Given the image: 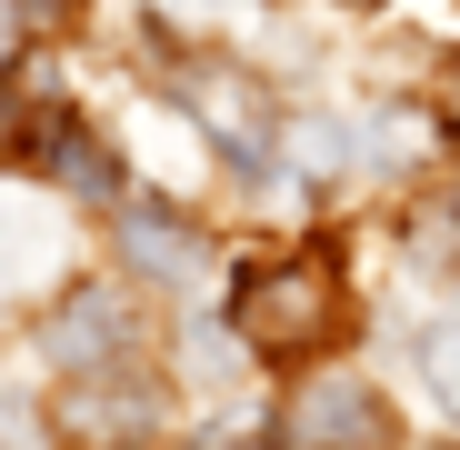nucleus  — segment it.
Masks as SVG:
<instances>
[{
	"label": "nucleus",
	"mask_w": 460,
	"mask_h": 450,
	"mask_svg": "<svg viewBox=\"0 0 460 450\" xmlns=\"http://www.w3.org/2000/svg\"><path fill=\"white\" fill-rule=\"evenodd\" d=\"M230 331H241V350L261 360H311L350 331V280L331 251H300V260H270L241 280V300H230Z\"/></svg>",
	"instance_id": "obj_1"
},
{
	"label": "nucleus",
	"mask_w": 460,
	"mask_h": 450,
	"mask_svg": "<svg viewBox=\"0 0 460 450\" xmlns=\"http://www.w3.org/2000/svg\"><path fill=\"white\" fill-rule=\"evenodd\" d=\"M280 450H401V410L360 370H300L280 401Z\"/></svg>",
	"instance_id": "obj_2"
},
{
	"label": "nucleus",
	"mask_w": 460,
	"mask_h": 450,
	"mask_svg": "<svg viewBox=\"0 0 460 450\" xmlns=\"http://www.w3.org/2000/svg\"><path fill=\"white\" fill-rule=\"evenodd\" d=\"M130 350H140V290H120V280H70L40 311V360L60 370V381L130 370Z\"/></svg>",
	"instance_id": "obj_3"
},
{
	"label": "nucleus",
	"mask_w": 460,
	"mask_h": 450,
	"mask_svg": "<svg viewBox=\"0 0 460 450\" xmlns=\"http://www.w3.org/2000/svg\"><path fill=\"white\" fill-rule=\"evenodd\" d=\"M181 110L200 120V140L220 150L230 171H261V161H270V91L251 81V70L190 60V70H181Z\"/></svg>",
	"instance_id": "obj_4"
},
{
	"label": "nucleus",
	"mask_w": 460,
	"mask_h": 450,
	"mask_svg": "<svg viewBox=\"0 0 460 450\" xmlns=\"http://www.w3.org/2000/svg\"><path fill=\"white\" fill-rule=\"evenodd\" d=\"M120 260L140 280H161V290H200L210 280V241H200V220L181 200H120Z\"/></svg>",
	"instance_id": "obj_5"
},
{
	"label": "nucleus",
	"mask_w": 460,
	"mask_h": 450,
	"mask_svg": "<svg viewBox=\"0 0 460 450\" xmlns=\"http://www.w3.org/2000/svg\"><path fill=\"white\" fill-rule=\"evenodd\" d=\"M21 150L40 161V181L50 190H70V200H101V210H120V150L81 120V110H40L31 130H21Z\"/></svg>",
	"instance_id": "obj_6"
},
{
	"label": "nucleus",
	"mask_w": 460,
	"mask_h": 450,
	"mask_svg": "<svg viewBox=\"0 0 460 450\" xmlns=\"http://www.w3.org/2000/svg\"><path fill=\"white\" fill-rule=\"evenodd\" d=\"M150 420H161V391L140 370H91L60 401V430H81V440H150Z\"/></svg>",
	"instance_id": "obj_7"
},
{
	"label": "nucleus",
	"mask_w": 460,
	"mask_h": 450,
	"mask_svg": "<svg viewBox=\"0 0 460 450\" xmlns=\"http://www.w3.org/2000/svg\"><path fill=\"white\" fill-rule=\"evenodd\" d=\"M401 251L420 270H460V181H440V190H420L401 210Z\"/></svg>",
	"instance_id": "obj_8"
},
{
	"label": "nucleus",
	"mask_w": 460,
	"mask_h": 450,
	"mask_svg": "<svg viewBox=\"0 0 460 450\" xmlns=\"http://www.w3.org/2000/svg\"><path fill=\"white\" fill-rule=\"evenodd\" d=\"M420 120H430V110H370V130H360V150H370L380 171H420L430 150L450 140V130H420Z\"/></svg>",
	"instance_id": "obj_9"
},
{
	"label": "nucleus",
	"mask_w": 460,
	"mask_h": 450,
	"mask_svg": "<svg viewBox=\"0 0 460 450\" xmlns=\"http://www.w3.org/2000/svg\"><path fill=\"white\" fill-rule=\"evenodd\" d=\"M420 360H430V381H440V401L460 410V311H440V321H430V340H420Z\"/></svg>",
	"instance_id": "obj_10"
},
{
	"label": "nucleus",
	"mask_w": 460,
	"mask_h": 450,
	"mask_svg": "<svg viewBox=\"0 0 460 450\" xmlns=\"http://www.w3.org/2000/svg\"><path fill=\"white\" fill-rule=\"evenodd\" d=\"M0 450H50V420H40L21 391H0Z\"/></svg>",
	"instance_id": "obj_11"
},
{
	"label": "nucleus",
	"mask_w": 460,
	"mask_h": 450,
	"mask_svg": "<svg viewBox=\"0 0 460 450\" xmlns=\"http://www.w3.org/2000/svg\"><path fill=\"white\" fill-rule=\"evenodd\" d=\"M21 40H31V11H21V0H0V70L21 60Z\"/></svg>",
	"instance_id": "obj_12"
},
{
	"label": "nucleus",
	"mask_w": 460,
	"mask_h": 450,
	"mask_svg": "<svg viewBox=\"0 0 460 450\" xmlns=\"http://www.w3.org/2000/svg\"><path fill=\"white\" fill-rule=\"evenodd\" d=\"M440 130L460 140V60H450V81H440Z\"/></svg>",
	"instance_id": "obj_13"
},
{
	"label": "nucleus",
	"mask_w": 460,
	"mask_h": 450,
	"mask_svg": "<svg viewBox=\"0 0 460 450\" xmlns=\"http://www.w3.org/2000/svg\"><path fill=\"white\" fill-rule=\"evenodd\" d=\"M21 11H31V21H70V11H81V0H21Z\"/></svg>",
	"instance_id": "obj_14"
},
{
	"label": "nucleus",
	"mask_w": 460,
	"mask_h": 450,
	"mask_svg": "<svg viewBox=\"0 0 460 450\" xmlns=\"http://www.w3.org/2000/svg\"><path fill=\"white\" fill-rule=\"evenodd\" d=\"M0 150H21V110H11V91H0Z\"/></svg>",
	"instance_id": "obj_15"
},
{
	"label": "nucleus",
	"mask_w": 460,
	"mask_h": 450,
	"mask_svg": "<svg viewBox=\"0 0 460 450\" xmlns=\"http://www.w3.org/2000/svg\"><path fill=\"white\" fill-rule=\"evenodd\" d=\"M31 251V231H0V280H11V260Z\"/></svg>",
	"instance_id": "obj_16"
},
{
	"label": "nucleus",
	"mask_w": 460,
	"mask_h": 450,
	"mask_svg": "<svg viewBox=\"0 0 460 450\" xmlns=\"http://www.w3.org/2000/svg\"><path fill=\"white\" fill-rule=\"evenodd\" d=\"M200 450H251V440H230V430H200Z\"/></svg>",
	"instance_id": "obj_17"
},
{
	"label": "nucleus",
	"mask_w": 460,
	"mask_h": 450,
	"mask_svg": "<svg viewBox=\"0 0 460 450\" xmlns=\"http://www.w3.org/2000/svg\"><path fill=\"white\" fill-rule=\"evenodd\" d=\"M350 11H380V0H350Z\"/></svg>",
	"instance_id": "obj_18"
},
{
	"label": "nucleus",
	"mask_w": 460,
	"mask_h": 450,
	"mask_svg": "<svg viewBox=\"0 0 460 450\" xmlns=\"http://www.w3.org/2000/svg\"><path fill=\"white\" fill-rule=\"evenodd\" d=\"M111 450H140V440H111Z\"/></svg>",
	"instance_id": "obj_19"
},
{
	"label": "nucleus",
	"mask_w": 460,
	"mask_h": 450,
	"mask_svg": "<svg viewBox=\"0 0 460 450\" xmlns=\"http://www.w3.org/2000/svg\"><path fill=\"white\" fill-rule=\"evenodd\" d=\"M450 450H460V440H450Z\"/></svg>",
	"instance_id": "obj_20"
}]
</instances>
